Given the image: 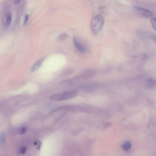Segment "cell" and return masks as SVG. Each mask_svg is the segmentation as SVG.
Here are the masks:
<instances>
[{
    "label": "cell",
    "mask_w": 156,
    "mask_h": 156,
    "mask_svg": "<svg viewBox=\"0 0 156 156\" xmlns=\"http://www.w3.org/2000/svg\"><path fill=\"white\" fill-rule=\"evenodd\" d=\"M43 61V59H41L40 60L38 61L32 67L31 69H30V71L32 72H34L36 71L37 70L39 69V67L42 65Z\"/></svg>",
    "instance_id": "cell-6"
},
{
    "label": "cell",
    "mask_w": 156,
    "mask_h": 156,
    "mask_svg": "<svg viewBox=\"0 0 156 156\" xmlns=\"http://www.w3.org/2000/svg\"><path fill=\"white\" fill-rule=\"evenodd\" d=\"M135 10L136 11L139 15L144 17H150L153 15V13L152 12L143 8L137 7L135 8Z\"/></svg>",
    "instance_id": "cell-5"
},
{
    "label": "cell",
    "mask_w": 156,
    "mask_h": 156,
    "mask_svg": "<svg viewBox=\"0 0 156 156\" xmlns=\"http://www.w3.org/2000/svg\"><path fill=\"white\" fill-rule=\"evenodd\" d=\"M150 22L153 27L156 31V18H152L150 19Z\"/></svg>",
    "instance_id": "cell-10"
},
{
    "label": "cell",
    "mask_w": 156,
    "mask_h": 156,
    "mask_svg": "<svg viewBox=\"0 0 156 156\" xmlns=\"http://www.w3.org/2000/svg\"><path fill=\"white\" fill-rule=\"evenodd\" d=\"M138 35L141 37L149 39L156 43V36L150 32L140 30L138 32Z\"/></svg>",
    "instance_id": "cell-3"
},
{
    "label": "cell",
    "mask_w": 156,
    "mask_h": 156,
    "mask_svg": "<svg viewBox=\"0 0 156 156\" xmlns=\"http://www.w3.org/2000/svg\"><path fill=\"white\" fill-rule=\"evenodd\" d=\"M21 1H15L14 2L15 4H18L20 3Z\"/></svg>",
    "instance_id": "cell-15"
},
{
    "label": "cell",
    "mask_w": 156,
    "mask_h": 156,
    "mask_svg": "<svg viewBox=\"0 0 156 156\" xmlns=\"http://www.w3.org/2000/svg\"><path fill=\"white\" fill-rule=\"evenodd\" d=\"M12 16L11 14L10 13H8L6 15V25L7 27L9 26L11 22Z\"/></svg>",
    "instance_id": "cell-8"
},
{
    "label": "cell",
    "mask_w": 156,
    "mask_h": 156,
    "mask_svg": "<svg viewBox=\"0 0 156 156\" xmlns=\"http://www.w3.org/2000/svg\"><path fill=\"white\" fill-rule=\"evenodd\" d=\"M73 41L74 45L78 51L83 53L86 52L87 51L86 47L80 42L79 39L77 38L74 37Z\"/></svg>",
    "instance_id": "cell-4"
},
{
    "label": "cell",
    "mask_w": 156,
    "mask_h": 156,
    "mask_svg": "<svg viewBox=\"0 0 156 156\" xmlns=\"http://www.w3.org/2000/svg\"><path fill=\"white\" fill-rule=\"evenodd\" d=\"M29 17V15H26L25 16V20H24V24H25L27 23V20H28Z\"/></svg>",
    "instance_id": "cell-14"
},
{
    "label": "cell",
    "mask_w": 156,
    "mask_h": 156,
    "mask_svg": "<svg viewBox=\"0 0 156 156\" xmlns=\"http://www.w3.org/2000/svg\"><path fill=\"white\" fill-rule=\"evenodd\" d=\"M26 131V128L25 127L21 128L18 130V132L20 134L24 133Z\"/></svg>",
    "instance_id": "cell-11"
},
{
    "label": "cell",
    "mask_w": 156,
    "mask_h": 156,
    "mask_svg": "<svg viewBox=\"0 0 156 156\" xmlns=\"http://www.w3.org/2000/svg\"><path fill=\"white\" fill-rule=\"evenodd\" d=\"M68 37V35L66 34H62L58 37V39L59 41H63L67 39Z\"/></svg>",
    "instance_id": "cell-9"
},
{
    "label": "cell",
    "mask_w": 156,
    "mask_h": 156,
    "mask_svg": "<svg viewBox=\"0 0 156 156\" xmlns=\"http://www.w3.org/2000/svg\"><path fill=\"white\" fill-rule=\"evenodd\" d=\"M131 143L129 141L124 142L122 146V147L124 150L127 151L131 149Z\"/></svg>",
    "instance_id": "cell-7"
},
{
    "label": "cell",
    "mask_w": 156,
    "mask_h": 156,
    "mask_svg": "<svg viewBox=\"0 0 156 156\" xmlns=\"http://www.w3.org/2000/svg\"><path fill=\"white\" fill-rule=\"evenodd\" d=\"M26 150V148L25 147H23L21 148L20 149L19 151L20 153L21 154H24Z\"/></svg>",
    "instance_id": "cell-12"
},
{
    "label": "cell",
    "mask_w": 156,
    "mask_h": 156,
    "mask_svg": "<svg viewBox=\"0 0 156 156\" xmlns=\"http://www.w3.org/2000/svg\"><path fill=\"white\" fill-rule=\"evenodd\" d=\"M104 23V19L101 15H96L92 19L91 27V32L93 34L97 35L100 33Z\"/></svg>",
    "instance_id": "cell-1"
},
{
    "label": "cell",
    "mask_w": 156,
    "mask_h": 156,
    "mask_svg": "<svg viewBox=\"0 0 156 156\" xmlns=\"http://www.w3.org/2000/svg\"><path fill=\"white\" fill-rule=\"evenodd\" d=\"M155 81H154L153 80H149L148 82V84H149V85L150 86H152V85H153L155 84Z\"/></svg>",
    "instance_id": "cell-13"
},
{
    "label": "cell",
    "mask_w": 156,
    "mask_h": 156,
    "mask_svg": "<svg viewBox=\"0 0 156 156\" xmlns=\"http://www.w3.org/2000/svg\"><path fill=\"white\" fill-rule=\"evenodd\" d=\"M77 94L74 91H66L53 95L50 97V99L57 101L65 100L74 97Z\"/></svg>",
    "instance_id": "cell-2"
}]
</instances>
